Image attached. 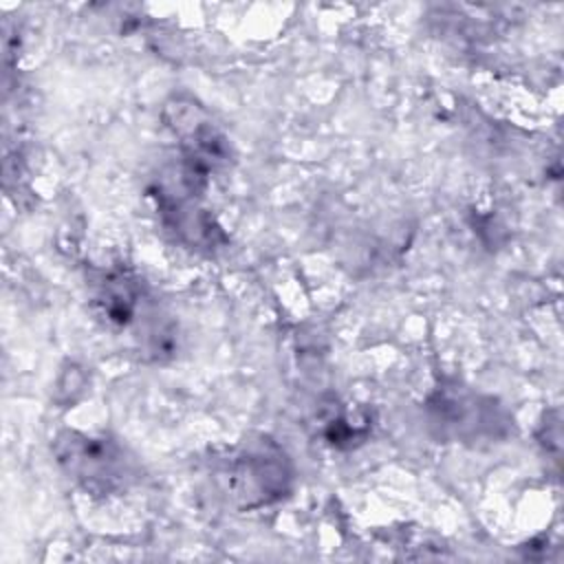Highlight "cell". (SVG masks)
Here are the masks:
<instances>
[{
    "instance_id": "6da1fadb",
    "label": "cell",
    "mask_w": 564,
    "mask_h": 564,
    "mask_svg": "<svg viewBox=\"0 0 564 564\" xmlns=\"http://www.w3.org/2000/svg\"><path fill=\"white\" fill-rule=\"evenodd\" d=\"M53 449L62 469L93 496L117 494L134 478L132 460L123 447L106 436L66 430L55 438Z\"/></svg>"
},
{
    "instance_id": "7a4b0ae2",
    "label": "cell",
    "mask_w": 564,
    "mask_h": 564,
    "mask_svg": "<svg viewBox=\"0 0 564 564\" xmlns=\"http://www.w3.org/2000/svg\"><path fill=\"white\" fill-rule=\"evenodd\" d=\"M225 487L240 509H256L282 498L293 480L286 454L269 438L249 441L225 467Z\"/></svg>"
},
{
    "instance_id": "3957f363",
    "label": "cell",
    "mask_w": 564,
    "mask_h": 564,
    "mask_svg": "<svg viewBox=\"0 0 564 564\" xmlns=\"http://www.w3.org/2000/svg\"><path fill=\"white\" fill-rule=\"evenodd\" d=\"M432 421L443 432L452 434L454 438L465 436H480L487 430H494L489 412H494L491 401L482 403L478 397L471 394H438L436 401L430 405Z\"/></svg>"
},
{
    "instance_id": "277c9868",
    "label": "cell",
    "mask_w": 564,
    "mask_h": 564,
    "mask_svg": "<svg viewBox=\"0 0 564 564\" xmlns=\"http://www.w3.org/2000/svg\"><path fill=\"white\" fill-rule=\"evenodd\" d=\"M95 306L106 324L126 328L141 311V286L126 271H110L97 286Z\"/></svg>"
}]
</instances>
